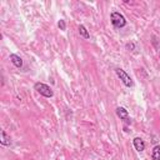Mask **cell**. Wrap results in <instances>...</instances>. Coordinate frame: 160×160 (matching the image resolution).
Returning <instances> with one entry per match:
<instances>
[{"mask_svg":"<svg viewBox=\"0 0 160 160\" xmlns=\"http://www.w3.org/2000/svg\"><path fill=\"white\" fill-rule=\"evenodd\" d=\"M34 89H35L40 95H42V96H45V98H52V95H54L52 89H51L49 85H46V84H44V82H40V81L34 84Z\"/></svg>","mask_w":160,"mask_h":160,"instance_id":"cell-2","label":"cell"},{"mask_svg":"<svg viewBox=\"0 0 160 160\" xmlns=\"http://www.w3.org/2000/svg\"><path fill=\"white\" fill-rule=\"evenodd\" d=\"M151 160H160V145H155L151 150Z\"/></svg>","mask_w":160,"mask_h":160,"instance_id":"cell-8","label":"cell"},{"mask_svg":"<svg viewBox=\"0 0 160 160\" xmlns=\"http://www.w3.org/2000/svg\"><path fill=\"white\" fill-rule=\"evenodd\" d=\"M78 30H79V34H80V36H82L84 39H90V34L88 32V30H86V28H85L84 25H79Z\"/></svg>","mask_w":160,"mask_h":160,"instance_id":"cell-9","label":"cell"},{"mask_svg":"<svg viewBox=\"0 0 160 160\" xmlns=\"http://www.w3.org/2000/svg\"><path fill=\"white\" fill-rule=\"evenodd\" d=\"M110 21H111L112 26L116 28V29H121V28H124L126 25L125 16L122 14H120L119 11H112L110 14Z\"/></svg>","mask_w":160,"mask_h":160,"instance_id":"cell-1","label":"cell"},{"mask_svg":"<svg viewBox=\"0 0 160 160\" xmlns=\"http://www.w3.org/2000/svg\"><path fill=\"white\" fill-rule=\"evenodd\" d=\"M0 142H1V145H4V146H10V144H11L10 136H9L4 130L0 132Z\"/></svg>","mask_w":160,"mask_h":160,"instance_id":"cell-7","label":"cell"},{"mask_svg":"<svg viewBox=\"0 0 160 160\" xmlns=\"http://www.w3.org/2000/svg\"><path fill=\"white\" fill-rule=\"evenodd\" d=\"M132 144H134V148H135L136 151L140 152V151H144V150H145V141H144L141 138H139V136L134 138Z\"/></svg>","mask_w":160,"mask_h":160,"instance_id":"cell-4","label":"cell"},{"mask_svg":"<svg viewBox=\"0 0 160 160\" xmlns=\"http://www.w3.org/2000/svg\"><path fill=\"white\" fill-rule=\"evenodd\" d=\"M126 48H128V49H132V48H134V45H132V44H128V45H126Z\"/></svg>","mask_w":160,"mask_h":160,"instance_id":"cell-11","label":"cell"},{"mask_svg":"<svg viewBox=\"0 0 160 160\" xmlns=\"http://www.w3.org/2000/svg\"><path fill=\"white\" fill-rule=\"evenodd\" d=\"M116 115H118L120 119L129 121V112H128V110H126L125 108H122V106L116 108Z\"/></svg>","mask_w":160,"mask_h":160,"instance_id":"cell-5","label":"cell"},{"mask_svg":"<svg viewBox=\"0 0 160 160\" xmlns=\"http://www.w3.org/2000/svg\"><path fill=\"white\" fill-rule=\"evenodd\" d=\"M9 59H10V61H11L16 68H21V66H22V59H21L19 55H16V54H10Z\"/></svg>","mask_w":160,"mask_h":160,"instance_id":"cell-6","label":"cell"},{"mask_svg":"<svg viewBox=\"0 0 160 160\" xmlns=\"http://www.w3.org/2000/svg\"><path fill=\"white\" fill-rule=\"evenodd\" d=\"M58 26H59V29H60V30L65 31V30H66V24H65V20L60 19V20L58 21Z\"/></svg>","mask_w":160,"mask_h":160,"instance_id":"cell-10","label":"cell"},{"mask_svg":"<svg viewBox=\"0 0 160 160\" xmlns=\"http://www.w3.org/2000/svg\"><path fill=\"white\" fill-rule=\"evenodd\" d=\"M115 72H116L118 78H119L121 81H122V84H124L125 86L131 88V86L134 85V82H132L131 78L128 75V72H126L125 70H122V69H120V68H116V69H115Z\"/></svg>","mask_w":160,"mask_h":160,"instance_id":"cell-3","label":"cell"}]
</instances>
